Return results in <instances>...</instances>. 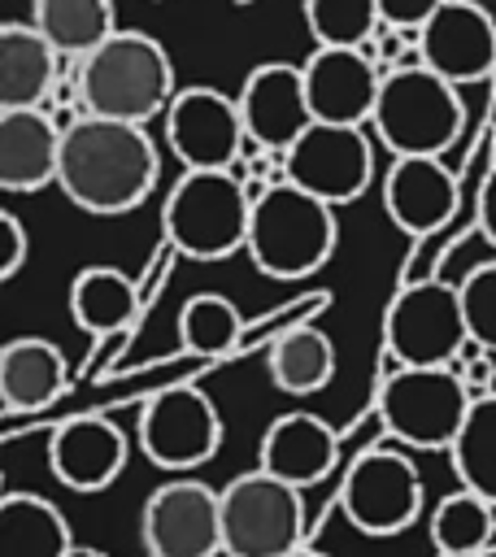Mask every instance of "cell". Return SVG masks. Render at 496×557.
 <instances>
[{
  "instance_id": "74e56055",
  "label": "cell",
  "mask_w": 496,
  "mask_h": 557,
  "mask_svg": "<svg viewBox=\"0 0 496 557\" xmlns=\"http://www.w3.org/2000/svg\"><path fill=\"white\" fill-rule=\"evenodd\" d=\"M144 557H148V553H144Z\"/></svg>"
},
{
  "instance_id": "e575fe53",
  "label": "cell",
  "mask_w": 496,
  "mask_h": 557,
  "mask_svg": "<svg viewBox=\"0 0 496 557\" xmlns=\"http://www.w3.org/2000/svg\"><path fill=\"white\" fill-rule=\"evenodd\" d=\"M65 557H109V553H100V548H87V544H74Z\"/></svg>"
},
{
  "instance_id": "d6a6232c",
  "label": "cell",
  "mask_w": 496,
  "mask_h": 557,
  "mask_svg": "<svg viewBox=\"0 0 496 557\" xmlns=\"http://www.w3.org/2000/svg\"><path fill=\"white\" fill-rule=\"evenodd\" d=\"M444 0H379V13H383V26L387 30H409L418 35V26L439 9Z\"/></svg>"
},
{
  "instance_id": "2e32d148",
  "label": "cell",
  "mask_w": 496,
  "mask_h": 557,
  "mask_svg": "<svg viewBox=\"0 0 496 557\" xmlns=\"http://www.w3.org/2000/svg\"><path fill=\"white\" fill-rule=\"evenodd\" d=\"M235 100H239V113H244L248 144H257L265 152H278V157L313 126V109H309V96H305V74L292 61L252 65Z\"/></svg>"
},
{
  "instance_id": "6da1fadb",
  "label": "cell",
  "mask_w": 496,
  "mask_h": 557,
  "mask_svg": "<svg viewBox=\"0 0 496 557\" xmlns=\"http://www.w3.org/2000/svg\"><path fill=\"white\" fill-rule=\"evenodd\" d=\"M157 144L139 122L83 113L61 135L57 187L83 213L117 218L139 209L157 187Z\"/></svg>"
},
{
  "instance_id": "30bf717a",
  "label": "cell",
  "mask_w": 496,
  "mask_h": 557,
  "mask_svg": "<svg viewBox=\"0 0 496 557\" xmlns=\"http://www.w3.org/2000/svg\"><path fill=\"white\" fill-rule=\"evenodd\" d=\"M339 509L361 535H400L422 513V474L396 448H365L344 470Z\"/></svg>"
},
{
  "instance_id": "4316f807",
  "label": "cell",
  "mask_w": 496,
  "mask_h": 557,
  "mask_svg": "<svg viewBox=\"0 0 496 557\" xmlns=\"http://www.w3.org/2000/svg\"><path fill=\"white\" fill-rule=\"evenodd\" d=\"M448 457H452L457 483L496 505V392L474 396Z\"/></svg>"
},
{
  "instance_id": "5bb4252c",
  "label": "cell",
  "mask_w": 496,
  "mask_h": 557,
  "mask_svg": "<svg viewBox=\"0 0 496 557\" xmlns=\"http://www.w3.org/2000/svg\"><path fill=\"white\" fill-rule=\"evenodd\" d=\"M418 61L448 83H479L496 70V17L479 0H444L413 35Z\"/></svg>"
},
{
  "instance_id": "d6986e66",
  "label": "cell",
  "mask_w": 496,
  "mask_h": 557,
  "mask_svg": "<svg viewBox=\"0 0 496 557\" xmlns=\"http://www.w3.org/2000/svg\"><path fill=\"white\" fill-rule=\"evenodd\" d=\"M335 453H339V440H335L331 422H322L318 413L292 409L265 426L261 448H257V466L305 492L335 470Z\"/></svg>"
},
{
  "instance_id": "836d02e7",
  "label": "cell",
  "mask_w": 496,
  "mask_h": 557,
  "mask_svg": "<svg viewBox=\"0 0 496 557\" xmlns=\"http://www.w3.org/2000/svg\"><path fill=\"white\" fill-rule=\"evenodd\" d=\"M474 222H479V235L496 248V165L483 174L479 183V200H474Z\"/></svg>"
},
{
  "instance_id": "e0dca14e",
  "label": "cell",
  "mask_w": 496,
  "mask_h": 557,
  "mask_svg": "<svg viewBox=\"0 0 496 557\" xmlns=\"http://www.w3.org/2000/svg\"><path fill=\"white\" fill-rule=\"evenodd\" d=\"M126 431L109 418L78 413L48 435V470L70 492H104L126 470Z\"/></svg>"
},
{
  "instance_id": "44dd1931",
  "label": "cell",
  "mask_w": 496,
  "mask_h": 557,
  "mask_svg": "<svg viewBox=\"0 0 496 557\" xmlns=\"http://www.w3.org/2000/svg\"><path fill=\"white\" fill-rule=\"evenodd\" d=\"M70 383L65 352L44 335H17L0 348V400L9 413L48 409Z\"/></svg>"
},
{
  "instance_id": "8992f818",
  "label": "cell",
  "mask_w": 496,
  "mask_h": 557,
  "mask_svg": "<svg viewBox=\"0 0 496 557\" xmlns=\"http://www.w3.org/2000/svg\"><path fill=\"white\" fill-rule=\"evenodd\" d=\"M470 405L474 392L452 366H396L383 374L374 396L383 431L405 448H431V453L452 448Z\"/></svg>"
},
{
  "instance_id": "9a60e30c",
  "label": "cell",
  "mask_w": 496,
  "mask_h": 557,
  "mask_svg": "<svg viewBox=\"0 0 496 557\" xmlns=\"http://www.w3.org/2000/svg\"><path fill=\"white\" fill-rule=\"evenodd\" d=\"M305 96L313 109V122H339V126H370L383 65L370 48H313L300 65Z\"/></svg>"
},
{
  "instance_id": "ac0fdd59",
  "label": "cell",
  "mask_w": 496,
  "mask_h": 557,
  "mask_svg": "<svg viewBox=\"0 0 496 557\" xmlns=\"http://www.w3.org/2000/svg\"><path fill=\"white\" fill-rule=\"evenodd\" d=\"M461 187L439 157H396L383 174V209L396 231L422 239L457 213Z\"/></svg>"
},
{
  "instance_id": "3957f363",
  "label": "cell",
  "mask_w": 496,
  "mask_h": 557,
  "mask_svg": "<svg viewBox=\"0 0 496 557\" xmlns=\"http://www.w3.org/2000/svg\"><path fill=\"white\" fill-rule=\"evenodd\" d=\"M466 126L457 83L439 78L422 61L383 70V87L370 113L374 139L392 157H444Z\"/></svg>"
},
{
  "instance_id": "83f0119b",
  "label": "cell",
  "mask_w": 496,
  "mask_h": 557,
  "mask_svg": "<svg viewBox=\"0 0 496 557\" xmlns=\"http://www.w3.org/2000/svg\"><path fill=\"white\" fill-rule=\"evenodd\" d=\"M496 531V505L483 500L470 487L448 492L435 509H431V540L444 557H474L492 544Z\"/></svg>"
},
{
  "instance_id": "4fadbf2b",
  "label": "cell",
  "mask_w": 496,
  "mask_h": 557,
  "mask_svg": "<svg viewBox=\"0 0 496 557\" xmlns=\"http://www.w3.org/2000/svg\"><path fill=\"white\" fill-rule=\"evenodd\" d=\"M148 557H218L222 553V492L200 479H170L148 492L139 513Z\"/></svg>"
},
{
  "instance_id": "8fae6325",
  "label": "cell",
  "mask_w": 496,
  "mask_h": 557,
  "mask_svg": "<svg viewBox=\"0 0 496 557\" xmlns=\"http://www.w3.org/2000/svg\"><path fill=\"white\" fill-rule=\"evenodd\" d=\"M222 444L218 405L196 383L161 387L139 409V448L161 470H196Z\"/></svg>"
},
{
  "instance_id": "5b68a950",
  "label": "cell",
  "mask_w": 496,
  "mask_h": 557,
  "mask_svg": "<svg viewBox=\"0 0 496 557\" xmlns=\"http://www.w3.org/2000/svg\"><path fill=\"white\" fill-rule=\"evenodd\" d=\"M339 239L335 205L292 187L287 178L270 183L261 200H252L248 222V257L265 278H309L318 274Z\"/></svg>"
},
{
  "instance_id": "d4e9b609",
  "label": "cell",
  "mask_w": 496,
  "mask_h": 557,
  "mask_svg": "<svg viewBox=\"0 0 496 557\" xmlns=\"http://www.w3.org/2000/svg\"><path fill=\"white\" fill-rule=\"evenodd\" d=\"M270 383L287 396H313L335 379V344L318 326H292L283 331L265 352Z\"/></svg>"
},
{
  "instance_id": "277c9868",
  "label": "cell",
  "mask_w": 496,
  "mask_h": 557,
  "mask_svg": "<svg viewBox=\"0 0 496 557\" xmlns=\"http://www.w3.org/2000/svg\"><path fill=\"white\" fill-rule=\"evenodd\" d=\"M252 200L239 170H183L161 205V235L178 257L222 261L248 248Z\"/></svg>"
},
{
  "instance_id": "4dcf8cb0",
  "label": "cell",
  "mask_w": 496,
  "mask_h": 557,
  "mask_svg": "<svg viewBox=\"0 0 496 557\" xmlns=\"http://www.w3.org/2000/svg\"><path fill=\"white\" fill-rule=\"evenodd\" d=\"M461 287V309H466V326H470V344L496 352V261H483L474 270H466Z\"/></svg>"
},
{
  "instance_id": "cb8c5ba5",
  "label": "cell",
  "mask_w": 496,
  "mask_h": 557,
  "mask_svg": "<svg viewBox=\"0 0 496 557\" xmlns=\"http://www.w3.org/2000/svg\"><path fill=\"white\" fill-rule=\"evenodd\" d=\"M74 548L65 513L35 492H4L0 500V557H65Z\"/></svg>"
},
{
  "instance_id": "d590c367",
  "label": "cell",
  "mask_w": 496,
  "mask_h": 557,
  "mask_svg": "<svg viewBox=\"0 0 496 557\" xmlns=\"http://www.w3.org/2000/svg\"><path fill=\"white\" fill-rule=\"evenodd\" d=\"M287 557H326V553H318V548H309V544H300L296 553H287Z\"/></svg>"
},
{
  "instance_id": "52a82bcc",
  "label": "cell",
  "mask_w": 496,
  "mask_h": 557,
  "mask_svg": "<svg viewBox=\"0 0 496 557\" xmlns=\"http://www.w3.org/2000/svg\"><path fill=\"white\" fill-rule=\"evenodd\" d=\"M383 348L396 366H452L470 348L461 287L444 278L405 283L383 313Z\"/></svg>"
},
{
  "instance_id": "ba28073f",
  "label": "cell",
  "mask_w": 496,
  "mask_h": 557,
  "mask_svg": "<svg viewBox=\"0 0 496 557\" xmlns=\"http://www.w3.org/2000/svg\"><path fill=\"white\" fill-rule=\"evenodd\" d=\"M222 492V553L231 557H287L305 544L300 487L265 474L261 466L235 474Z\"/></svg>"
},
{
  "instance_id": "f1b7e54d",
  "label": "cell",
  "mask_w": 496,
  "mask_h": 557,
  "mask_svg": "<svg viewBox=\"0 0 496 557\" xmlns=\"http://www.w3.org/2000/svg\"><path fill=\"white\" fill-rule=\"evenodd\" d=\"M244 339V318L231 296L196 292L178 309V344L196 357H226Z\"/></svg>"
},
{
  "instance_id": "ffe728a7",
  "label": "cell",
  "mask_w": 496,
  "mask_h": 557,
  "mask_svg": "<svg viewBox=\"0 0 496 557\" xmlns=\"http://www.w3.org/2000/svg\"><path fill=\"white\" fill-rule=\"evenodd\" d=\"M61 135L48 109H0V183L4 191H39L57 183Z\"/></svg>"
},
{
  "instance_id": "7c38bea8",
  "label": "cell",
  "mask_w": 496,
  "mask_h": 557,
  "mask_svg": "<svg viewBox=\"0 0 496 557\" xmlns=\"http://www.w3.org/2000/svg\"><path fill=\"white\" fill-rule=\"evenodd\" d=\"M165 144L183 170H235L248 152L239 100L218 87H183L165 109Z\"/></svg>"
},
{
  "instance_id": "9c48e42d",
  "label": "cell",
  "mask_w": 496,
  "mask_h": 557,
  "mask_svg": "<svg viewBox=\"0 0 496 557\" xmlns=\"http://www.w3.org/2000/svg\"><path fill=\"white\" fill-rule=\"evenodd\" d=\"M292 187L326 200V205H352L370 178H374V144L365 126H339V122H313L287 152L283 174Z\"/></svg>"
},
{
  "instance_id": "603a6c76",
  "label": "cell",
  "mask_w": 496,
  "mask_h": 557,
  "mask_svg": "<svg viewBox=\"0 0 496 557\" xmlns=\"http://www.w3.org/2000/svg\"><path fill=\"white\" fill-rule=\"evenodd\" d=\"M139 287L117 265H87L70 283V313L74 326L87 335H117L139 318Z\"/></svg>"
},
{
  "instance_id": "8d00e7d4",
  "label": "cell",
  "mask_w": 496,
  "mask_h": 557,
  "mask_svg": "<svg viewBox=\"0 0 496 557\" xmlns=\"http://www.w3.org/2000/svg\"><path fill=\"white\" fill-rule=\"evenodd\" d=\"M222 557H231V553H222Z\"/></svg>"
},
{
  "instance_id": "7a4b0ae2",
  "label": "cell",
  "mask_w": 496,
  "mask_h": 557,
  "mask_svg": "<svg viewBox=\"0 0 496 557\" xmlns=\"http://www.w3.org/2000/svg\"><path fill=\"white\" fill-rule=\"evenodd\" d=\"M74 96L83 113L113 122H152L165 117L174 100V61L144 30H113L100 48L78 57Z\"/></svg>"
},
{
  "instance_id": "7402d4cb",
  "label": "cell",
  "mask_w": 496,
  "mask_h": 557,
  "mask_svg": "<svg viewBox=\"0 0 496 557\" xmlns=\"http://www.w3.org/2000/svg\"><path fill=\"white\" fill-rule=\"evenodd\" d=\"M61 74V52L35 22L0 26V109H44Z\"/></svg>"
},
{
  "instance_id": "484cf974",
  "label": "cell",
  "mask_w": 496,
  "mask_h": 557,
  "mask_svg": "<svg viewBox=\"0 0 496 557\" xmlns=\"http://www.w3.org/2000/svg\"><path fill=\"white\" fill-rule=\"evenodd\" d=\"M30 22L61 57H74V61L100 48L117 30L113 0H35Z\"/></svg>"
},
{
  "instance_id": "1f68e13d",
  "label": "cell",
  "mask_w": 496,
  "mask_h": 557,
  "mask_svg": "<svg viewBox=\"0 0 496 557\" xmlns=\"http://www.w3.org/2000/svg\"><path fill=\"white\" fill-rule=\"evenodd\" d=\"M26 226H22V218L13 213V209H4L0 213V278L9 283L17 270H22V261H26Z\"/></svg>"
},
{
  "instance_id": "f546056e",
  "label": "cell",
  "mask_w": 496,
  "mask_h": 557,
  "mask_svg": "<svg viewBox=\"0 0 496 557\" xmlns=\"http://www.w3.org/2000/svg\"><path fill=\"white\" fill-rule=\"evenodd\" d=\"M318 48H370L383 30L379 0H300Z\"/></svg>"
}]
</instances>
